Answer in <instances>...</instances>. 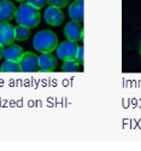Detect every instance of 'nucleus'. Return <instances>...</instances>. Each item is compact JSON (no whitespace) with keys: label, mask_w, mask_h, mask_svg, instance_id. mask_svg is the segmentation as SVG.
I'll return each mask as SVG.
<instances>
[{"label":"nucleus","mask_w":141,"mask_h":151,"mask_svg":"<svg viewBox=\"0 0 141 151\" xmlns=\"http://www.w3.org/2000/svg\"><path fill=\"white\" fill-rule=\"evenodd\" d=\"M57 68V58L52 53H41L39 56V70L51 73Z\"/></svg>","instance_id":"nucleus-8"},{"label":"nucleus","mask_w":141,"mask_h":151,"mask_svg":"<svg viewBox=\"0 0 141 151\" xmlns=\"http://www.w3.org/2000/svg\"><path fill=\"white\" fill-rule=\"evenodd\" d=\"M3 55H4V48H3V46H1V45H0V59H1Z\"/></svg>","instance_id":"nucleus-18"},{"label":"nucleus","mask_w":141,"mask_h":151,"mask_svg":"<svg viewBox=\"0 0 141 151\" xmlns=\"http://www.w3.org/2000/svg\"><path fill=\"white\" fill-rule=\"evenodd\" d=\"M62 70L65 73H76V71H79V64L75 60L64 62L62 65Z\"/></svg>","instance_id":"nucleus-14"},{"label":"nucleus","mask_w":141,"mask_h":151,"mask_svg":"<svg viewBox=\"0 0 141 151\" xmlns=\"http://www.w3.org/2000/svg\"><path fill=\"white\" fill-rule=\"evenodd\" d=\"M1 1H3V0H1Z\"/></svg>","instance_id":"nucleus-22"},{"label":"nucleus","mask_w":141,"mask_h":151,"mask_svg":"<svg viewBox=\"0 0 141 151\" xmlns=\"http://www.w3.org/2000/svg\"><path fill=\"white\" fill-rule=\"evenodd\" d=\"M58 37L51 30H40L33 40V46L40 53H52L58 47Z\"/></svg>","instance_id":"nucleus-2"},{"label":"nucleus","mask_w":141,"mask_h":151,"mask_svg":"<svg viewBox=\"0 0 141 151\" xmlns=\"http://www.w3.org/2000/svg\"><path fill=\"white\" fill-rule=\"evenodd\" d=\"M16 11L14 3L9 1V0H3L0 1V22H9L11 19L16 18Z\"/></svg>","instance_id":"nucleus-9"},{"label":"nucleus","mask_w":141,"mask_h":151,"mask_svg":"<svg viewBox=\"0 0 141 151\" xmlns=\"http://www.w3.org/2000/svg\"><path fill=\"white\" fill-rule=\"evenodd\" d=\"M17 1H24V0H17Z\"/></svg>","instance_id":"nucleus-19"},{"label":"nucleus","mask_w":141,"mask_h":151,"mask_svg":"<svg viewBox=\"0 0 141 151\" xmlns=\"http://www.w3.org/2000/svg\"><path fill=\"white\" fill-rule=\"evenodd\" d=\"M16 22L18 26L27 28H35L40 23V11L29 4H22L17 7L16 11Z\"/></svg>","instance_id":"nucleus-1"},{"label":"nucleus","mask_w":141,"mask_h":151,"mask_svg":"<svg viewBox=\"0 0 141 151\" xmlns=\"http://www.w3.org/2000/svg\"><path fill=\"white\" fill-rule=\"evenodd\" d=\"M16 40L15 36V28L10 23L0 22V45L1 46H10Z\"/></svg>","instance_id":"nucleus-6"},{"label":"nucleus","mask_w":141,"mask_h":151,"mask_svg":"<svg viewBox=\"0 0 141 151\" xmlns=\"http://www.w3.org/2000/svg\"><path fill=\"white\" fill-rule=\"evenodd\" d=\"M18 64L22 73H34L39 69V57H36L31 51L24 52Z\"/></svg>","instance_id":"nucleus-4"},{"label":"nucleus","mask_w":141,"mask_h":151,"mask_svg":"<svg viewBox=\"0 0 141 151\" xmlns=\"http://www.w3.org/2000/svg\"><path fill=\"white\" fill-rule=\"evenodd\" d=\"M83 60H84V47H83V45H82V46H79L77 55H76L75 62L80 65V64H83Z\"/></svg>","instance_id":"nucleus-16"},{"label":"nucleus","mask_w":141,"mask_h":151,"mask_svg":"<svg viewBox=\"0 0 141 151\" xmlns=\"http://www.w3.org/2000/svg\"><path fill=\"white\" fill-rule=\"evenodd\" d=\"M24 55V51L23 48L18 45H10V46H6L4 48V55L3 57L5 58V60H12V62H19L21 58L23 57Z\"/></svg>","instance_id":"nucleus-11"},{"label":"nucleus","mask_w":141,"mask_h":151,"mask_svg":"<svg viewBox=\"0 0 141 151\" xmlns=\"http://www.w3.org/2000/svg\"><path fill=\"white\" fill-rule=\"evenodd\" d=\"M0 71H1V69H0Z\"/></svg>","instance_id":"nucleus-21"},{"label":"nucleus","mask_w":141,"mask_h":151,"mask_svg":"<svg viewBox=\"0 0 141 151\" xmlns=\"http://www.w3.org/2000/svg\"><path fill=\"white\" fill-rule=\"evenodd\" d=\"M45 21L47 24L49 26H54V27H58V26H62L63 24V21H64V14L62 9H58V7H54V6H48L46 10H45Z\"/></svg>","instance_id":"nucleus-5"},{"label":"nucleus","mask_w":141,"mask_h":151,"mask_svg":"<svg viewBox=\"0 0 141 151\" xmlns=\"http://www.w3.org/2000/svg\"><path fill=\"white\" fill-rule=\"evenodd\" d=\"M83 10H84V1L83 0H76L69 6V16L74 22H82L83 16Z\"/></svg>","instance_id":"nucleus-10"},{"label":"nucleus","mask_w":141,"mask_h":151,"mask_svg":"<svg viewBox=\"0 0 141 151\" xmlns=\"http://www.w3.org/2000/svg\"><path fill=\"white\" fill-rule=\"evenodd\" d=\"M77 50H79V46L76 45V42L71 40H65L58 45L56 53H57V57L64 62L75 60L76 55H77Z\"/></svg>","instance_id":"nucleus-3"},{"label":"nucleus","mask_w":141,"mask_h":151,"mask_svg":"<svg viewBox=\"0 0 141 151\" xmlns=\"http://www.w3.org/2000/svg\"><path fill=\"white\" fill-rule=\"evenodd\" d=\"M140 52H141V46H140Z\"/></svg>","instance_id":"nucleus-20"},{"label":"nucleus","mask_w":141,"mask_h":151,"mask_svg":"<svg viewBox=\"0 0 141 151\" xmlns=\"http://www.w3.org/2000/svg\"><path fill=\"white\" fill-rule=\"evenodd\" d=\"M15 36H16V40H18V41L27 40L30 36V29L27 27H23V26H17L15 28Z\"/></svg>","instance_id":"nucleus-12"},{"label":"nucleus","mask_w":141,"mask_h":151,"mask_svg":"<svg viewBox=\"0 0 141 151\" xmlns=\"http://www.w3.org/2000/svg\"><path fill=\"white\" fill-rule=\"evenodd\" d=\"M3 73H18L21 71L19 64L17 62H12V60H5L1 67H0Z\"/></svg>","instance_id":"nucleus-13"},{"label":"nucleus","mask_w":141,"mask_h":151,"mask_svg":"<svg viewBox=\"0 0 141 151\" xmlns=\"http://www.w3.org/2000/svg\"><path fill=\"white\" fill-rule=\"evenodd\" d=\"M69 1L70 0H48V4L51 6H54V7H58V9H63L69 5Z\"/></svg>","instance_id":"nucleus-15"},{"label":"nucleus","mask_w":141,"mask_h":151,"mask_svg":"<svg viewBox=\"0 0 141 151\" xmlns=\"http://www.w3.org/2000/svg\"><path fill=\"white\" fill-rule=\"evenodd\" d=\"M25 1H27V4H29L36 9H41L48 3V0H25Z\"/></svg>","instance_id":"nucleus-17"},{"label":"nucleus","mask_w":141,"mask_h":151,"mask_svg":"<svg viewBox=\"0 0 141 151\" xmlns=\"http://www.w3.org/2000/svg\"><path fill=\"white\" fill-rule=\"evenodd\" d=\"M64 34L68 37V40H71L74 42L79 40L83 41V28L79 22H69L64 28Z\"/></svg>","instance_id":"nucleus-7"}]
</instances>
